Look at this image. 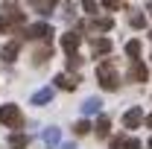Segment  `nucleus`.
<instances>
[{
    "label": "nucleus",
    "instance_id": "1",
    "mask_svg": "<svg viewBox=\"0 0 152 149\" xmlns=\"http://www.w3.org/2000/svg\"><path fill=\"white\" fill-rule=\"evenodd\" d=\"M23 12H20V6H15V3H6L3 6V12H0V32H12L18 23H23Z\"/></svg>",
    "mask_w": 152,
    "mask_h": 149
},
{
    "label": "nucleus",
    "instance_id": "2",
    "mask_svg": "<svg viewBox=\"0 0 152 149\" xmlns=\"http://www.w3.org/2000/svg\"><path fill=\"white\" fill-rule=\"evenodd\" d=\"M96 79H99V85H102L105 91H117V88H120L117 70H114V64H108V61H102V64L96 67Z\"/></svg>",
    "mask_w": 152,
    "mask_h": 149
},
{
    "label": "nucleus",
    "instance_id": "3",
    "mask_svg": "<svg viewBox=\"0 0 152 149\" xmlns=\"http://www.w3.org/2000/svg\"><path fill=\"white\" fill-rule=\"evenodd\" d=\"M0 123H6L9 129H20L23 126V114L18 111V105H3L0 108Z\"/></svg>",
    "mask_w": 152,
    "mask_h": 149
},
{
    "label": "nucleus",
    "instance_id": "4",
    "mask_svg": "<svg viewBox=\"0 0 152 149\" xmlns=\"http://www.w3.org/2000/svg\"><path fill=\"white\" fill-rule=\"evenodd\" d=\"M50 35H53V26L50 23H32L26 29V38H32V41H47Z\"/></svg>",
    "mask_w": 152,
    "mask_h": 149
},
{
    "label": "nucleus",
    "instance_id": "5",
    "mask_svg": "<svg viewBox=\"0 0 152 149\" xmlns=\"http://www.w3.org/2000/svg\"><path fill=\"white\" fill-rule=\"evenodd\" d=\"M79 44H82V35H79V32H64V35H61V50H64L67 56H76Z\"/></svg>",
    "mask_w": 152,
    "mask_h": 149
},
{
    "label": "nucleus",
    "instance_id": "6",
    "mask_svg": "<svg viewBox=\"0 0 152 149\" xmlns=\"http://www.w3.org/2000/svg\"><path fill=\"white\" fill-rule=\"evenodd\" d=\"M146 76H149L146 64H143L140 58H132V67H129V79H132V82H146Z\"/></svg>",
    "mask_w": 152,
    "mask_h": 149
},
{
    "label": "nucleus",
    "instance_id": "7",
    "mask_svg": "<svg viewBox=\"0 0 152 149\" xmlns=\"http://www.w3.org/2000/svg\"><path fill=\"white\" fill-rule=\"evenodd\" d=\"M140 123H143V111L140 108H129V111L123 114V126L126 129H137Z\"/></svg>",
    "mask_w": 152,
    "mask_h": 149
},
{
    "label": "nucleus",
    "instance_id": "8",
    "mask_svg": "<svg viewBox=\"0 0 152 149\" xmlns=\"http://www.w3.org/2000/svg\"><path fill=\"white\" fill-rule=\"evenodd\" d=\"M76 85H79V76H76V73H58V76H56V88L76 91Z\"/></svg>",
    "mask_w": 152,
    "mask_h": 149
},
{
    "label": "nucleus",
    "instance_id": "9",
    "mask_svg": "<svg viewBox=\"0 0 152 149\" xmlns=\"http://www.w3.org/2000/svg\"><path fill=\"white\" fill-rule=\"evenodd\" d=\"M79 108H82V114H85V117H91V114H99V108H102V99H99V96H88V99H85Z\"/></svg>",
    "mask_w": 152,
    "mask_h": 149
},
{
    "label": "nucleus",
    "instance_id": "10",
    "mask_svg": "<svg viewBox=\"0 0 152 149\" xmlns=\"http://www.w3.org/2000/svg\"><path fill=\"white\" fill-rule=\"evenodd\" d=\"M91 53H94V56L111 53V41H108V38H94V41H91Z\"/></svg>",
    "mask_w": 152,
    "mask_h": 149
},
{
    "label": "nucleus",
    "instance_id": "11",
    "mask_svg": "<svg viewBox=\"0 0 152 149\" xmlns=\"http://www.w3.org/2000/svg\"><path fill=\"white\" fill-rule=\"evenodd\" d=\"M50 99H53V88H38V91L32 93V102H35V105H47Z\"/></svg>",
    "mask_w": 152,
    "mask_h": 149
},
{
    "label": "nucleus",
    "instance_id": "12",
    "mask_svg": "<svg viewBox=\"0 0 152 149\" xmlns=\"http://www.w3.org/2000/svg\"><path fill=\"white\" fill-rule=\"evenodd\" d=\"M0 58H3V61H15V58H18V44H15V41H12V44H3V47H0Z\"/></svg>",
    "mask_w": 152,
    "mask_h": 149
},
{
    "label": "nucleus",
    "instance_id": "13",
    "mask_svg": "<svg viewBox=\"0 0 152 149\" xmlns=\"http://www.w3.org/2000/svg\"><path fill=\"white\" fill-rule=\"evenodd\" d=\"M41 140L50 143V146H56V143H61V131H58V129H44V131H41Z\"/></svg>",
    "mask_w": 152,
    "mask_h": 149
},
{
    "label": "nucleus",
    "instance_id": "14",
    "mask_svg": "<svg viewBox=\"0 0 152 149\" xmlns=\"http://www.w3.org/2000/svg\"><path fill=\"white\" fill-rule=\"evenodd\" d=\"M88 26H91V29H96V32H108V29L114 26V20H111V18H96V20H91Z\"/></svg>",
    "mask_w": 152,
    "mask_h": 149
},
{
    "label": "nucleus",
    "instance_id": "15",
    "mask_svg": "<svg viewBox=\"0 0 152 149\" xmlns=\"http://www.w3.org/2000/svg\"><path fill=\"white\" fill-rule=\"evenodd\" d=\"M108 131H111V120L108 117H99L96 120V134L99 137H108Z\"/></svg>",
    "mask_w": 152,
    "mask_h": 149
},
{
    "label": "nucleus",
    "instance_id": "16",
    "mask_svg": "<svg viewBox=\"0 0 152 149\" xmlns=\"http://www.w3.org/2000/svg\"><path fill=\"white\" fill-rule=\"evenodd\" d=\"M26 143H29L26 134H12V137H9V146H12V149H23Z\"/></svg>",
    "mask_w": 152,
    "mask_h": 149
},
{
    "label": "nucleus",
    "instance_id": "17",
    "mask_svg": "<svg viewBox=\"0 0 152 149\" xmlns=\"http://www.w3.org/2000/svg\"><path fill=\"white\" fill-rule=\"evenodd\" d=\"M47 58H50V47H41V50L32 53V61L35 64H47Z\"/></svg>",
    "mask_w": 152,
    "mask_h": 149
},
{
    "label": "nucleus",
    "instance_id": "18",
    "mask_svg": "<svg viewBox=\"0 0 152 149\" xmlns=\"http://www.w3.org/2000/svg\"><path fill=\"white\" fill-rule=\"evenodd\" d=\"M61 15H64V20H73V18H76V6L70 3V0H64V3H61Z\"/></svg>",
    "mask_w": 152,
    "mask_h": 149
},
{
    "label": "nucleus",
    "instance_id": "19",
    "mask_svg": "<svg viewBox=\"0 0 152 149\" xmlns=\"http://www.w3.org/2000/svg\"><path fill=\"white\" fill-rule=\"evenodd\" d=\"M129 23H132L134 29H143V26H146V18H143L140 12H132V15H129Z\"/></svg>",
    "mask_w": 152,
    "mask_h": 149
},
{
    "label": "nucleus",
    "instance_id": "20",
    "mask_svg": "<svg viewBox=\"0 0 152 149\" xmlns=\"http://www.w3.org/2000/svg\"><path fill=\"white\" fill-rule=\"evenodd\" d=\"M126 56H129V58L140 56V41H129V44H126Z\"/></svg>",
    "mask_w": 152,
    "mask_h": 149
},
{
    "label": "nucleus",
    "instance_id": "21",
    "mask_svg": "<svg viewBox=\"0 0 152 149\" xmlns=\"http://www.w3.org/2000/svg\"><path fill=\"white\" fill-rule=\"evenodd\" d=\"M88 131H91V123H88V120H79L73 126V134H88Z\"/></svg>",
    "mask_w": 152,
    "mask_h": 149
},
{
    "label": "nucleus",
    "instance_id": "22",
    "mask_svg": "<svg viewBox=\"0 0 152 149\" xmlns=\"http://www.w3.org/2000/svg\"><path fill=\"white\" fill-rule=\"evenodd\" d=\"M120 149H140V140L129 137V140H123V146H120Z\"/></svg>",
    "mask_w": 152,
    "mask_h": 149
},
{
    "label": "nucleus",
    "instance_id": "23",
    "mask_svg": "<svg viewBox=\"0 0 152 149\" xmlns=\"http://www.w3.org/2000/svg\"><path fill=\"white\" fill-rule=\"evenodd\" d=\"M79 64H82V58H79V56H67V67H70V70H76Z\"/></svg>",
    "mask_w": 152,
    "mask_h": 149
},
{
    "label": "nucleus",
    "instance_id": "24",
    "mask_svg": "<svg viewBox=\"0 0 152 149\" xmlns=\"http://www.w3.org/2000/svg\"><path fill=\"white\" fill-rule=\"evenodd\" d=\"M120 3H123V0H102L105 9H120Z\"/></svg>",
    "mask_w": 152,
    "mask_h": 149
},
{
    "label": "nucleus",
    "instance_id": "25",
    "mask_svg": "<svg viewBox=\"0 0 152 149\" xmlns=\"http://www.w3.org/2000/svg\"><path fill=\"white\" fill-rule=\"evenodd\" d=\"M82 3H85V12H96V3H94V0H82Z\"/></svg>",
    "mask_w": 152,
    "mask_h": 149
},
{
    "label": "nucleus",
    "instance_id": "26",
    "mask_svg": "<svg viewBox=\"0 0 152 149\" xmlns=\"http://www.w3.org/2000/svg\"><path fill=\"white\" fill-rule=\"evenodd\" d=\"M120 146H123V137H114V140H111V149H120Z\"/></svg>",
    "mask_w": 152,
    "mask_h": 149
},
{
    "label": "nucleus",
    "instance_id": "27",
    "mask_svg": "<svg viewBox=\"0 0 152 149\" xmlns=\"http://www.w3.org/2000/svg\"><path fill=\"white\" fill-rule=\"evenodd\" d=\"M61 149H76V146H73V143H61Z\"/></svg>",
    "mask_w": 152,
    "mask_h": 149
},
{
    "label": "nucleus",
    "instance_id": "28",
    "mask_svg": "<svg viewBox=\"0 0 152 149\" xmlns=\"http://www.w3.org/2000/svg\"><path fill=\"white\" fill-rule=\"evenodd\" d=\"M146 126H149V129H152V114H149V117H146Z\"/></svg>",
    "mask_w": 152,
    "mask_h": 149
},
{
    "label": "nucleus",
    "instance_id": "29",
    "mask_svg": "<svg viewBox=\"0 0 152 149\" xmlns=\"http://www.w3.org/2000/svg\"><path fill=\"white\" fill-rule=\"evenodd\" d=\"M146 9H149V12H152V3H149V6H146Z\"/></svg>",
    "mask_w": 152,
    "mask_h": 149
},
{
    "label": "nucleus",
    "instance_id": "30",
    "mask_svg": "<svg viewBox=\"0 0 152 149\" xmlns=\"http://www.w3.org/2000/svg\"><path fill=\"white\" fill-rule=\"evenodd\" d=\"M149 149H152V137H149Z\"/></svg>",
    "mask_w": 152,
    "mask_h": 149
}]
</instances>
